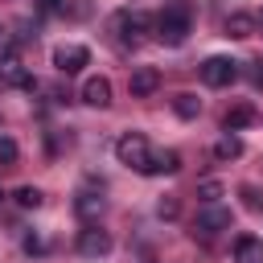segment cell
Returning <instances> with one entry per match:
<instances>
[{"label":"cell","mask_w":263,"mask_h":263,"mask_svg":"<svg viewBox=\"0 0 263 263\" xmlns=\"http://www.w3.org/2000/svg\"><path fill=\"white\" fill-rule=\"evenodd\" d=\"M41 12H66V0H37Z\"/></svg>","instance_id":"obj_23"},{"label":"cell","mask_w":263,"mask_h":263,"mask_svg":"<svg viewBox=\"0 0 263 263\" xmlns=\"http://www.w3.org/2000/svg\"><path fill=\"white\" fill-rule=\"evenodd\" d=\"M181 168V156L173 152V148H164V152H152L148 160H144V177H164V173H177Z\"/></svg>","instance_id":"obj_11"},{"label":"cell","mask_w":263,"mask_h":263,"mask_svg":"<svg viewBox=\"0 0 263 263\" xmlns=\"http://www.w3.org/2000/svg\"><path fill=\"white\" fill-rule=\"evenodd\" d=\"M21 247H25V255H45V251H49V242H45L41 234H33V230L21 238Z\"/></svg>","instance_id":"obj_20"},{"label":"cell","mask_w":263,"mask_h":263,"mask_svg":"<svg viewBox=\"0 0 263 263\" xmlns=\"http://www.w3.org/2000/svg\"><path fill=\"white\" fill-rule=\"evenodd\" d=\"M234 263H263V238L242 234V238L234 242Z\"/></svg>","instance_id":"obj_14"},{"label":"cell","mask_w":263,"mask_h":263,"mask_svg":"<svg viewBox=\"0 0 263 263\" xmlns=\"http://www.w3.org/2000/svg\"><path fill=\"white\" fill-rule=\"evenodd\" d=\"M255 33H259V16H251V12H230L226 16V37L242 41V37H255Z\"/></svg>","instance_id":"obj_13"},{"label":"cell","mask_w":263,"mask_h":263,"mask_svg":"<svg viewBox=\"0 0 263 263\" xmlns=\"http://www.w3.org/2000/svg\"><path fill=\"white\" fill-rule=\"evenodd\" d=\"M107 33H111L119 45H140V37L148 33V16H144L140 8H119V12H111Z\"/></svg>","instance_id":"obj_2"},{"label":"cell","mask_w":263,"mask_h":263,"mask_svg":"<svg viewBox=\"0 0 263 263\" xmlns=\"http://www.w3.org/2000/svg\"><path fill=\"white\" fill-rule=\"evenodd\" d=\"M152 29H156V41L160 45H185V37L193 33V4L189 0H168L156 12Z\"/></svg>","instance_id":"obj_1"},{"label":"cell","mask_w":263,"mask_h":263,"mask_svg":"<svg viewBox=\"0 0 263 263\" xmlns=\"http://www.w3.org/2000/svg\"><path fill=\"white\" fill-rule=\"evenodd\" d=\"M74 210H78V218H82V222H95V218L103 214V197H99V193H78Z\"/></svg>","instance_id":"obj_15"},{"label":"cell","mask_w":263,"mask_h":263,"mask_svg":"<svg viewBox=\"0 0 263 263\" xmlns=\"http://www.w3.org/2000/svg\"><path fill=\"white\" fill-rule=\"evenodd\" d=\"M201 82L205 86H230V82H238V62L234 58H205L201 62Z\"/></svg>","instance_id":"obj_5"},{"label":"cell","mask_w":263,"mask_h":263,"mask_svg":"<svg viewBox=\"0 0 263 263\" xmlns=\"http://www.w3.org/2000/svg\"><path fill=\"white\" fill-rule=\"evenodd\" d=\"M259 119V111L251 107V103H234L226 115H222V132H242V127H251Z\"/></svg>","instance_id":"obj_12"},{"label":"cell","mask_w":263,"mask_h":263,"mask_svg":"<svg viewBox=\"0 0 263 263\" xmlns=\"http://www.w3.org/2000/svg\"><path fill=\"white\" fill-rule=\"evenodd\" d=\"M197 193H201V201H218L222 197V181H201Z\"/></svg>","instance_id":"obj_21"},{"label":"cell","mask_w":263,"mask_h":263,"mask_svg":"<svg viewBox=\"0 0 263 263\" xmlns=\"http://www.w3.org/2000/svg\"><path fill=\"white\" fill-rule=\"evenodd\" d=\"M193 226H197L201 234H222V230H230V205H222V201H201Z\"/></svg>","instance_id":"obj_6"},{"label":"cell","mask_w":263,"mask_h":263,"mask_svg":"<svg viewBox=\"0 0 263 263\" xmlns=\"http://www.w3.org/2000/svg\"><path fill=\"white\" fill-rule=\"evenodd\" d=\"M16 156H21V148H16V140H8V136H0V168H8V164H16Z\"/></svg>","instance_id":"obj_19"},{"label":"cell","mask_w":263,"mask_h":263,"mask_svg":"<svg viewBox=\"0 0 263 263\" xmlns=\"http://www.w3.org/2000/svg\"><path fill=\"white\" fill-rule=\"evenodd\" d=\"M127 86H132V95H136V99H148V95L160 86V70H156V66H136Z\"/></svg>","instance_id":"obj_10"},{"label":"cell","mask_w":263,"mask_h":263,"mask_svg":"<svg viewBox=\"0 0 263 263\" xmlns=\"http://www.w3.org/2000/svg\"><path fill=\"white\" fill-rule=\"evenodd\" d=\"M259 33H263V12H259Z\"/></svg>","instance_id":"obj_27"},{"label":"cell","mask_w":263,"mask_h":263,"mask_svg":"<svg viewBox=\"0 0 263 263\" xmlns=\"http://www.w3.org/2000/svg\"><path fill=\"white\" fill-rule=\"evenodd\" d=\"M0 201H4V193H0Z\"/></svg>","instance_id":"obj_28"},{"label":"cell","mask_w":263,"mask_h":263,"mask_svg":"<svg viewBox=\"0 0 263 263\" xmlns=\"http://www.w3.org/2000/svg\"><path fill=\"white\" fill-rule=\"evenodd\" d=\"M86 62H90V49H86V45L66 41V45H58V49H53V66H58V74H78Z\"/></svg>","instance_id":"obj_8"},{"label":"cell","mask_w":263,"mask_h":263,"mask_svg":"<svg viewBox=\"0 0 263 263\" xmlns=\"http://www.w3.org/2000/svg\"><path fill=\"white\" fill-rule=\"evenodd\" d=\"M242 197H247V205H251V210H259V205H263V201H259V193H255V189H242Z\"/></svg>","instance_id":"obj_25"},{"label":"cell","mask_w":263,"mask_h":263,"mask_svg":"<svg viewBox=\"0 0 263 263\" xmlns=\"http://www.w3.org/2000/svg\"><path fill=\"white\" fill-rule=\"evenodd\" d=\"M0 82H4V86H25V90H37V78L25 70V62H21L12 49H0Z\"/></svg>","instance_id":"obj_4"},{"label":"cell","mask_w":263,"mask_h":263,"mask_svg":"<svg viewBox=\"0 0 263 263\" xmlns=\"http://www.w3.org/2000/svg\"><path fill=\"white\" fill-rule=\"evenodd\" d=\"M214 156H218V160H234V156H242V140H238V132H226V136L214 144Z\"/></svg>","instance_id":"obj_17"},{"label":"cell","mask_w":263,"mask_h":263,"mask_svg":"<svg viewBox=\"0 0 263 263\" xmlns=\"http://www.w3.org/2000/svg\"><path fill=\"white\" fill-rule=\"evenodd\" d=\"M78 255H82V259H103V255H111V234L99 230L95 222H86V226L78 230Z\"/></svg>","instance_id":"obj_7"},{"label":"cell","mask_w":263,"mask_h":263,"mask_svg":"<svg viewBox=\"0 0 263 263\" xmlns=\"http://www.w3.org/2000/svg\"><path fill=\"white\" fill-rule=\"evenodd\" d=\"M156 214L160 218H177V197H160L156 201Z\"/></svg>","instance_id":"obj_22"},{"label":"cell","mask_w":263,"mask_h":263,"mask_svg":"<svg viewBox=\"0 0 263 263\" xmlns=\"http://www.w3.org/2000/svg\"><path fill=\"white\" fill-rule=\"evenodd\" d=\"M115 156H119V164H127V168H144V160L152 156V148H148V140H144V132H123L119 140H115Z\"/></svg>","instance_id":"obj_3"},{"label":"cell","mask_w":263,"mask_h":263,"mask_svg":"<svg viewBox=\"0 0 263 263\" xmlns=\"http://www.w3.org/2000/svg\"><path fill=\"white\" fill-rule=\"evenodd\" d=\"M173 111H177L181 119H197V115H201V99L189 95V90H181V95L173 99Z\"/></svg>","instance_id":"obj_16"},{"label":"cell","mask_w":263,"mask_h":263,"mask_svg":"<svg viewBox=\"0 0 263 263\" xmlns=\"http://www.w3.org/2000/svg\"><path fill=\"white\" fill-rule=\"evenodd\" d=\"M82 103H86V107H99V111L111 107V82H107L103 74L86 78V82H82Z\"/></svg>","instance_id":"obj_9"},{"label":"cell","mask_w":263,"mask_h":263,"mask_svg":"<svg viewBox=\"0 0 263 263\" xmlns=\"http://www.w3.org/2000/svg\"><path fill=\"white\" fill-rule=\"evenodd\" d=\"M4 41H8V37H4V25H0V49H4Z\"/></svg>","instance_id":"obj_26"},{"label":"cell","mask_w":263,"mask_h":263,"mask_svg":"<svg viewBox=\"0 0 263 263\" xmlns=\"http://www.w3.org/2000/svg\"><path fill=\"white\" fill-rule=\"evenodd\" d=\"M16 205H21V210H37V205H41V189L21 185V189H16Z\"/></svg>","instance_id":"obj_18"},{"label":"cell","mask_w":263,"mask_h":263,"mask_svg":"<svg viewBox=\"0 0 263 263\" xmlns=\"http://www.w3.org/2000/svg\"><path fill=\"white\" fill-rule=\"evenodd\" d=\"M251 82H255V86H259V90H263V58H259V62H255V66H251Z\"/></svg>","instance_id":"obj_24"}]
</instances>
